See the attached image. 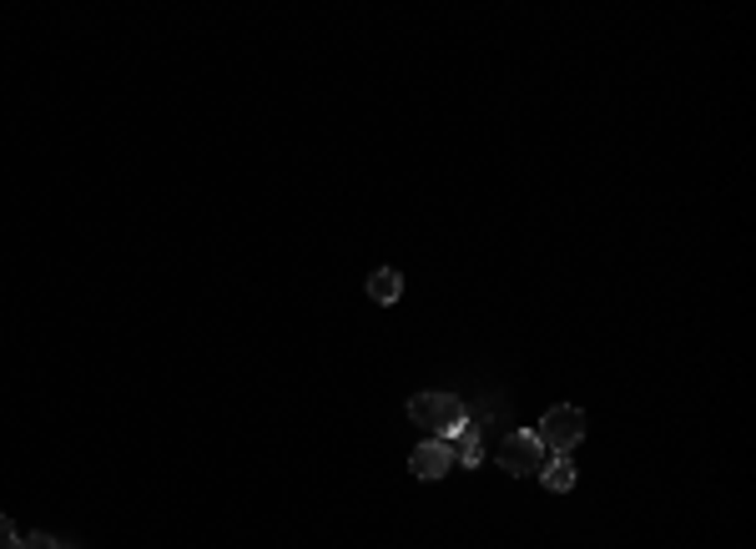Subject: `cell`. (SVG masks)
<instances>
[{"instance_id":"obj_1","label":"cell","mask_w":756,"mask_h":549,"mask_svg":"<svg viewBox=\"0 0 756 549\" xmlns=\"http://www.w3.org/2000/svg\"><path fill=\"white\" fill-rule=\"evenodd\" d=\"M409 418H414L419 429H429L434 439H454V434L470 424V408H464V398H454V394H414L409 398Z\"/></svg>"},{"instance_id":"obj_2","label":"cell","mask_w":756,"mask_h":549,"mask_svg":"<svg viewBox=\"0 0 756 549\" xmlns=\"http://www.w3.org/2000/svg\"><path fill=\"white\" fill-rule=\"evenodd\" d=\"M585 408L581 404H560V408H550L545 418H540V429H535V439H540V449L545 454H571L575 444L585 439Z\"/></svg>"},{"instance_id":"obj_3","label":"cell","mask_w":756,"mask_h":549,"mask_svg":"<svg viewBox=\"0 0 756 549\" xmlns=\"http://www.w3.org/2000/svg\"><path fill=\"white\" fill-rule=\"evenodd\" d=\"M494 464H500L510 479H525V474H540V464H545V449H540L535 434L515 429L510 439L500 444V454H494Z\"/></svg>"},{"instance_id":"obj_4","label":"cell","mask_w":756,"mask_h":549,"mask_svg":"<svg viewBox=\"0 0 756 549\" xmlns=\"http://www.w3.org/2000/svg\"><path fill=\"white\" fill-rule=\"evenodd\" d=\"M409 469H414V479H444V474L454 469L450 439H424L414 454H409Z\"/></svg>"},{"instance_id":"obj_5","label":"cell","mask_w":756,"mask_h":549,"mask_svg":"<svg viewBox=\"0 0 756 549\" xmlns=\"http://www.w3.org/2000/svg\"><path fill=\"white\" fill-rule=\"evenodd\" d=\"M540 484H545L550 495H571V489H575V464H571V454H550V459L540 464Z\"/></svg>"},{"instance_id":"obj_6","label":"cell","mask_w":756,"mask_h":549,"mask_svg":"<svg viewBox=\"0 0 756 549\" xmlns=\"http://www.w3.org/2000/svg\"><path fill=\"white\" fill-rule=\"evenodd\" d=\"M369 297L373 303H399V297H404V277H399V267H379V273L369 277Z\"/></svg>"},{"instance_id":"obj_7","label":"cell","mask_w":756,"mask_h":549,"mask_svg":"<svg viewBox=\"0 0 756 549\" xmlns=\"http://www.w3.org/2000/svg\"><path fill=\"white\" fill-rule=\"evenodd\" d=\"M450 449H454V459H460L464 469H474V464L484 459V449H480V424H464V429L450 439Z\"/></svg>"},{"instance_id":"obj_8","label":"cell","mask_w":756,"mask_h":549,"mask_svg":"<svg viewBox=\"0 0 756 549\" xmlns=\"http://www.w3.org/2000/svg\"><path fill=\"white\" fill-rule=\"evenodd\" d=\"M0 549H21V535H16V525L6 515H0Z\"/></svg>"},{"instance_id":"obj_9","label":"cell","mask_w":756,"mask_h":549,"mask_svg":"<svg viewBox=\"0 0 756 549\" xmlns=\"http://www.w3.org/2000/svg\"><path fill=\"white\" fill-rule=\"evenodd\" d=\"M21 549H61V539H56V535H41V529H36L31 539H21Z\"/></svg>"}]
</instances>
